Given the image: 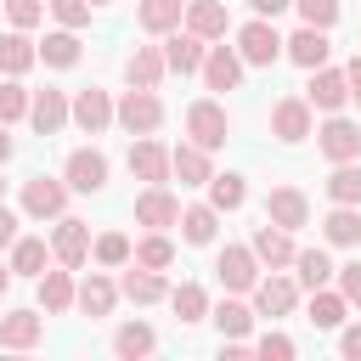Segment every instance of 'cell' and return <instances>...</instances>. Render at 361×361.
Segmentation results:
<instances>
[{"label":"cell","mask_w":361,"mask_h":361,"mask_svg":"<svg viewBox=\"0 0 361 361\" xmlns=\"http://www.w3.org/2000/svg\"><path fill=\"white\" fill-rule=\"evenodd\" d=\"M282 45H288V39H282L265 17H254V23H243V28H237V56H243L248 68H271V62L282 56Z\"/></svg>","instance_id":"6da1fadb"},{"label":"cell","mask_w":361,"mask_h":361,"mask_svg":"<svg viewBox=\"0 0 361 361\" xmlns=\"http://www.w3.org/2000/svg\"><path fill=\"white\" fill-rule=\"evenodd\" d=\"M113 118H118L130 135H152V130L164 124V102H158V90H141V85H130V96L113 107Z\"/></svg>","instance_id":"7a4b0ae2"},{"label":"cell","mask_w":361,"mask_h":361,"mask_svg":"<svg viewBox=\"0 0 361 361\" xmlns=\"http://www.w3.org/2000/svg\"><path fill=\"white\" fill-rule=\"evenodd\" d=\"M214 276H220L231 293H248V288L259 282V254H254V243H248V248H243V243H226L220 259H214Z\"/></svg>","instance_id":"3957f363"},{"label":"cell","mask_w":361,"mask_h":361,"mask_svg":"<svg viewBox=\"0 0 361 361\" xmlns=\"http://www.w3.org/2000/svg\"><path fill=\"white\" fill-rule=\"evenodd\" d=\"M186 135L197 141V147H226V135H231V118H226V107L220 102H192L186 107Z\"/></svg>","instance_id":"277c9868"},{"label":"cell","mask_w":361,"mask_h":361,"mask_svg":"<svg viewBox=\"0 0 361 361\" xmlns=\"http://www.w3.org/2000/svg\"><path fill=\"white\" fill-rule=\"evenodd\" d=\"M68 180H51V175H34V180H23V214H34V220H56L62 209H68Z\"/></svg>","instance_id":"5b68a950"},{"label":"cell","mask_w":361,"mask_h":361,"mask_svg":"<svg viewBox=\"0 0 361 361\" xmlns=\"http://www.w3.org/2000/svg\"><path fill=\"white\" fill-rule=\"evenodd\" d=\"M316 147H322V158H333V164H350V158H361V124H350V118H327L322 130H316Z\"/></svg>","instance_id":"8992f818"},{"label":"cell","mask_w":361,"mask_h":361,"mask_svg":"<svg viewBox=\"0 0 361 361\" xmlns=\"http://www.w3.org/2000/svg\"><path fill=\"white\" fill-rule=\"evenodd\" d=\"M130 175L147 180V186H164V180L175 175V158H169L152 135H141V141H130Z\"/></svg>","instance_id":"52a82bcc"},{"label":"cell","mask_w":361,"mask_h":361,"mask_svg":"<svg viewBox=\"0 0 361 361\" xmlns=\"http://www.w3.org/2000/svg\"><path fill=\"white\" fill-rule=\"evenodd\" d=\"M271 135L288 141V147H299V141L310 135V102H305V96H282V102L271 107Z\"/></svg>","instance_id":"ba28073f"},{"label":"cell","mask_w":361,"mask_h":361,"mask_svg":"<svg viewBox=\"0 0 361 361\" xmlns=\"http://www.w3.org/2000/svg\"><path fill=\"white\" fill-rule=\"evenodd\" d=\"M305 102L322 107V113H338V107L350 102V73H338V68H310V90H305Z\"/></svg>","instance_id":"9c48e42d"},{"label":"cell","mask_w":361,"mask_h":361,"mask_svg":"<svg viewBox=\"0 0 361 361\" xmlns=\"http://www.w3.org/2000/svg\"><path fill=\"white\" fill-rule=\"evenodd\" d=\"M62 180H68L73 192H102V186H107V158H102L96 147H79V152H68Z\"/></svg>","instance_id":"30bf717a"},{"label":"cell","mask_w":361,"mask_h":361,"mask_svg":"<svg viewBox=\"0 0 361 361\" xmlns=\"http://www.w3.org/2000/svg\"><path fill=\"white\" fill-rule=\"evenodd\" d=\"M135 226H147V231H169V226H180V203H175L164 186H147V192L135 197Z\"/></svg>","instance_id":"8fae6325"},{"label":"cell","mask_w":361,"mask_h":361,"mask_svg":"<svg viewBox=\"0 0 361 361\" xmlns=\"http://www.w3.org/2000/svg\"><path fill=\"white\" fill-rule=\"evenodd\" d=\"M293 305H299V282H293V276H276V271H271V276L254 282V310H259V316H288Z\"/></svg>","instance_id":"7c38bea8"},{"label":"cell","mask_w":361,"mask_h":361,"mask_svg":"<svg viewBox=\"0 0 361 361\" xmlns=\"http://www.w3.org/2000/svg\"><path fill=\"white\" fill-rule=\"evenodd\" d=\"M265 220H276L282 231H299V226L310 220L305 192H299V186H271V197H265Z\"/></svg>","instance_id":"4fadbf2b"},{"label":"cell","mask_w":361,"mask_h":361,"mask_svg":"<svg viewBox=\"0 0 361 361\" xmlns=\"http://www.w3.org/2000/svg\"><path fill=\"white\" fill-rule=\"evenodd\" d=\"M51 254H56V259H62L68 271H79V265L90 259V226H85V220H56Z\"/></svg>","instance_id":"5bb4252c"},{"label":"cell","mask_w":361,"mask_h":361,"mask_svg":"<svg viewBox=\"0 0 361 361\" xmlns=\"http://www.w3.org/2000/svg\"><path fill=\"white\" fill-rule=\"evenodd\" d=\"M203 85H209V90H237V85H243V56H237L231 45H209V56H203Z\"/></svg>","instance_id":"9a60e30c"},{"label":"cell","mask_w":361,"mask_h":361,"mask_svg":"<svg viewBox=\"0 0 361 361\" xmlns=\"http://www.w3.org/2000/svg\"><path fill=\"white\" fill-rule=\"evenodd\" d=\"M254 254H259V265H271V271H282V265H293V231H282L276 220H265L259 231H254Z\"/></svg>","instance_id":"2e32d148"},{"label":"cell","mask_w":361,"mask_h":361,"mask_svg":"<svg viewBox=\"0 0 361 361\" xmlns=\"http://www.w3.org/2000/svg\"><path fill=\"white\" fill-rule=\"evenodd\" d=\"M282 51H288V56H293L305 73H310V68H327V56H333V45H327V28H310V23H305V28H299V34H293Z\"/></svg>","instance_id":"e0dca14e"},{"label":"cell","mask_w":361,"mask_h":361,"mask_svg":"<svg viewBox=\"0 0 361 361\" xmlns=\"http://www.w3.org/2000/svg\"><path fill=\"white\" fill-rule=\"evenodd\" d=\"M203 56H209V45H203V34H175V39H164V62H169V73H203Z\"/></svg>","instance_id":"ac0fdd59"},{"label":"cell","mask_w":361,"mask_h":361,"mask_svg":"<svg viewBox=\"0 0 361 361\" xmlns=\"http://www.w3.org/2000/svg\"><path fill=\"white\" fill-rule=\"evenodd\" d=\"M73 124H79L85 135H102V130L113 124V102H107V90H96V85L79 90V96H73Z\"/></svg>","instance_id":"d6986e66"},{"label":"cell","mask_w":361,"mask_h":361,"mask_svg":"<svg viewBox=\"0 0 361 361\" xmlns=\"http://www.w3.org/2000/svg\"><path fill=\"white\" fill-rule=\"evenodd\" d=\"M39 333H45V316H39V310H11V316H0V344H6V350H34Z\"/></svg>","instance_id":"ffe728a7"},{"label":"cell","mask_w":361,"mask_h":361,"mask_svg":"<svg viewBox=\"0 0 361 361\" xmlns=\"http://www.w3.org/2000/svg\"><path fill=\"white\" fill-rule=\"evenodd\" d=\"M28 118H34V130H39V135H56V130L68 124V96H62V90H51V85H45V90H34Z\"/></svg>","instance_id":"44dd1931"},{"label":"cell","mask_w":361,"mask_h":361,"mask_svg":"<svg viewBox=\"0 0 361 361\" xmlns=\"http://www.w3.org/2000/svg\"><path fill=\"white\" fill-rule=\"evenodd\" d=\"M124 73H130V85L158 90V79L169 73V62H164V51H158V45H135V51H130V62H124Z\"/></svg>","instance_id":"7402d4cb"},{"label":"cell","mask_w":361,"mask_h":361,"mask_svg":"<svg viewBox=\"0 0 361 361\" xmlns=\"http://www.w3.org/2000/svg\"><path fill=\"white\" fill-rule=\"evenodd\" d=\"M118 293H124L130 305H158V299L169 293V282H164L158 271H147V265H130L124 282H118Z\"/></svg>","instance_id":"603a6c76"},{"label":"cell","mask_w":361,"mask_h":361,"mask_svg":"<svg viewBox=\"0 0 361 361\" xmlns=\"http://www.w3.org/2000/svg\"><path fill=\"white\" fill-rule=\"evenodd\" d=\"M34 62H39V45H34L23 28H17V34H0V73H6V79L28 73Z\"/></svg>","instance_id":"cb8c5ba5"},{"label":"cell","mask_w":361,"mask_h":361,"mask_svg":"<svg viewBox=\"0 0 361 361\" xmlns=\"http://www.w3.org/2000/svg\"><path fill=\"white\" fill-rule=\"evenodd\" d=\"M169 158H175V175H180V186H209V175H214V169H209V147H197V141H180Z\"/></svg>","instance_id":"d4e9b609"},{"label":"cell","mask_w":361,"mask_h":361,"mask_svg":"<svg viewBox=\"0 0 361 361\" xmlns=\"http://www.w3.org/2000/svg\"><path fill=\"white\" fill-rule=\"evenodd\" d=\"M293 271H299V288H310V293L327 288V282L338 276V265H333L322 248H299V254H293Z\"/></svg>","instance_id":"484cf974"},{"label":"cell","mask_w":361,"mask_h":361,"mask_svg":"<svg viewBox=\"0 0 361 361\" xmlns=\"http://www.w3.org/2000/svg\"><path fill=\"white\" fill-rule=\"evenodd\" d=\"M39 305H45L51 316H62L68 305H79V288H73V276H68V271H39Z\"/></svg>","instance_id":"4316f807"},{"label":"cell","mask_w":361,"mask_h":361,"mask_svg":"<svg viewBox=\"0 0 361 361\" xmlns=\"http://www.w3.org/2000/svg\"><path fill=\"white\" fill-rule=\"evenodd\" d=\"M186 28L203 34V39H220L226 34V6L220 0H186Z\"/></svg>","instance_id":"83f0119b"},{"label":"cell","mask_w":361,"mask_h":361,"mask_svg":"<svg viewBox=\"0 0 361 361\" xmlns=\"http://www.w3.org/2000/svg\"><path fill=\"white\" fill-rule=\"evenodd\" d=\"M180 6H186V0H141V6H135V23H141L147 34H169V28H180Z\"/></svg>","instance_id":"f1b7e54d"},{"label":"cell","mask_w":361,"mask_h":361,"mask_svg":"<svg viewBox=\"0 0 361 361\" xmlns=\"http://www.w3.org/2000/svg\"><path fill=\"white\" fill-rule=\"evenodd\" d=\"M214 220H220L214 203H192V209H180V237L203 248V243H214Z\"/></svg>","instance_id":"f546056e"},{"label":"cell","mask_w":361,"mask_h":361,"mask_svg":"<svg viewBox=\"0 0 361 361\" xmlns=\"http://www.w3.org/2000/svg\"><path fill=\"white\" fill-rule=\"evenodd\" d=\"M113 299H118V288H113L102 271H90V276L79 282V310H85V316H107V310H113Z\"/></svg>","instance_id":"4dcf8cb0"},{"label":"cell","mask_w":361,"mask_h":361,"mask_svg":"<svg viewBox=\"0 0 361 361\" xmlns=\"http://www.w3.org/2000/svg\"><path fill=\"white\" fill-rule=\"evenodd\" d=\"M113 350H118L124 361H135V355H152V350H158V333H152L147 322H124V327L113 333Z\"/></svg>","instance_id":"1f68e13d"},{"label":"cell","mask_w":361,"mask_h":361,"mask_svg":"<svg viewBox=\"0 0 361 361\" xmlns=\"http://www.w3.org/2000/svg\"><path fill=\"white\" fill-rule=\"evenodd\" d=\"M322 237H327V243H338V248L361 243V214H355V203H338V209L322 220Z\"/></svg>","instance_id":"d6a6232c"},{"label":"cell","mask_w":361,"mask_h":361,"mask_svg":"<svg viewBox=\"0 0 361 361\" xmlns=\"http://www.w3.org/2000/svg\"><path fill=\"white\" fill-rule=\"evenodd\" d=\"M45 259H51V248H45L39 237H17V243H11V271H17V276H39Z\"/></svg>","instance_id":"836d02e7"},{"label":"cell","mask_w":361,"mask_h":361,"mask_svg":"<svg viewBox=\"0 0 361 361\" xmlns=\"http://www.w3.org/2000/svg\"><path fill=\"white\" fill-rule=\"evenodd\" d=\"M344 316H350V299L344 293H327V288L310 293V322L316 327H344Z\"/></svg>","instance_id":"e575fe53"},{"label":"cell","mask_w":361,"mask_h":361,"mask_svg":"<svg viewBox=\"0 0 361 361\" xmlns=\"http://www.w3.org/2000/svg\"><path fill=\"white\" fill-rule=\"evenodd\" d=\"M39 62H51V68H73V62H79V39H73V28H56V34H45V45H39Z\"/></svg>","instance_id":"d590c367"},{"label":"cell","mask_w":361,"mask_h":361,"mask_svg":"<svg viewBox=\"0 0 361 361\" xmlns=\"http://www.w3.org/2000/svg\"><path fill=\"white\" fill-rule=\"evenodd\" d=\"M327 197H333V203H361V164H355V158L327 175Z\"/></svg>","instance_id":"8d00e7d4"},{"label":"cell","mask_w":361,"mask_h":361,"mask_svg":"<svg viewBox=\"0 0 361 361\" xmlns=\"http://www.w3.org/2000/svg\"><path fill=\"white\" fill-rule=\"evenodd\" d=\"M243 197H248V186H243V175H209V203L226 214V209H243Z\"/></svg>","instance_id":"74e56055"},{"label":"cell","mask_w":361,"mask_h":361,"mask_svg":"<svg viewBox=\"0 0 361 361\" xmlns=\"http://www.w3.org/2000/svg\"><path fill=\"white\" fill-rule=\"evenodd\" d=\"M90 254H96V265H130V259H135V248H130L124 231H102V237L90 243Z\"/></svg>","instance_id":"f35d334b"},{"label":"cell","mask_w":361,"mask_h":361,"mask_svg":"<svg viewBox=\"0 0 361 361\" xmlns=\"http://www.w3.org/2000/svg\"><path fill=\"white\" fill-rule=\"evenodd\" d=\"M169 305H175L180 322H203V316H209V293H203L197 282H180V288L169 293Z\"/></svg>","instance_id":"ab89813d"},{"label":"cell","mask_w":361,"mask_h":361,"mask_svg":"<svg viewBox=\"0 0 361 361\" xmlns=\"http://www.w3.org/2000/svg\"><path fill=\"white\" fill-rule=\"evenodd\" d=\"M169 259H175V243H169L164 231H152V237H141V243H135V265H147V271H164Z\"/></svg>","instance_id":"60d3db41"},{"label":"cell","mask_w":361,"mask_h":361,"mask_svg":"<svg viewBox=\"0 0 361 361\" xmlns=\"http://www.w3.org/2000/svg\"><path fill=\"white\" fill-rule=\"evenodd\" d=\"M214 322H220V333H226V338H243V333L254 327V310H248V305H237V299H226V305L214 310Z\"/></svg>","instance_id":"b9f144b4"},{"label":"cell","mask_w":361,"mask_h":361,"mask_svg":"<svg viewBox=\"0 0 361 361\" xmlns=\"http://www.w3.org/2000/svg\"><path fill=\"white\" fill-rule=\"evenodd\" d=\"M28 102H34V96H28L17 79H6V85H0V124H17V118L28 113Z\"/></svg>","instance_id":"7bdbcfd3"},{"label":"cell","mask_w":361,"mask_h":361,"mask_svg":"<svg viewBox=\"0 0 361 361\" xmlns=\"http://www.w3.org/2000/svg\"><path fill=\"white\" fill-rule=\"evenodd\" d=\"M45 6H51V17L62 28H85L90 23V0H45Z\"/></svg>","instance_id":"ee69618b"},{"label":"cell","mask_w":361,"mask_h":361,"mask_svg":"<svg viewBox=\"0 0 361 361\" xmlns=\"http://www.w3.org/2000/svg\"><path fill=\"white\" fill-rule=\"evenodd\" d=\"M293 6H299V17L310 28H333L338 23V0H293Z\"/></svg>","instance_id":"f6af8a7d"},{"label":"cell","mask_w":361,"mask_h":361,"mask_svg":"<svg viewBox=\"0 0 361 361\" xmlns=\"http://www.w3.org/2000/svg\"><path fill=\"white\" fill-rule=\"evenodd\" d=\"M6 17H11V28H34L45 17V0H6Z\"/></svg>","instance_id":"bcb514c9"},{"label":"cell","mask_w":361,"mask_h":361,"mask_svg":"<svg viewBox=\"0 0 361 361\" xmlns=\"http://www.w3.org/2000/svg\"><path fill=\"white\" fill-rule=\"evenodd\" d=\"M254 350H259L265 361H288V355H293V338H288V333H265Z\"/></svg>","instance_id":"7dc6e473"},{"label":"cell","mask_w":361,"mask_h":361,"mask_svg":"<svg viewBox=\"0 0 361 361\" xmlns=\"http://www.w3.org/2000/svg\"><path fill=\"white\" fill-rule=\"evenodd\" d=\"M338 293H344L350 305H361V259H355V265H338Z\"/></svg>","instance_id":"c3c4849f"},{"label":"cell","mask_w":361,"mask_h":361,"mask_svg":"<svg viewBox=\"0 0 361 361\" xmlns=\"http://www.w3.org/2000/svg\"><path fill=\"white\" fill-rule=\"evenodd\" d=\"M338 350H344V361H361V327H344L338 333Z\"/></svg>","instance_id":"681fc988"},{"label":"cell","mask_w":361,"mask_h":361,"mask_svg":"<svg viewBox=\"0 0 361 361\" xmlns=\"http://www.w3.org/2000/svg\"><path fill=\"white\" fill-rule=\"evenodd\" d=\"M11 243H17V214L0 203V248H11Z\"/></svg>","instance_id":"f907efd6"},{"label":"cell","mask_w":361,"mask_h":361,"mask_svg":"<svg viewBox=\"0 0 361 361\" xmlns=\"http://www.w3.org/2000/svg\"><path fill=\"white\" fill-rule=\"evenodd\" d=\"M248 6H254V17H276V11H288L293 0H248Z\"/></svg>","instance_id":"816d5d0a"},{"label":"cell","mask_w":361,"mask_h":361,"mask_svg":"<svg viewBox=\"0 0 361 361\" xmlns=\"http://www.w3.org/2000/svg\"><path fill=\"white\" fill-rule=\"evenodd\" d=\"M344 73H350V102H361V56H355Z\"/></svg>","instance_id":"f5cc1de1"},{"label":"cell","mask_w":361,"mask_h":361,"mask_svg":"<svg viewBox=\"0 0 361 361\" xmlns=\"http://www.w3.org/2000/svg\"><path fill=\"white\" fill-rule=\"evenodd\" d=\"M11 158V135H6V124H0V164Z\"/></svg>","instance_id":"db71d44e"},{"label":"cell","mask_w":361,"mask_h":361,"mask_svg":"<svg viewBox=\"0 0 361 361\" xmlns=\"http://www.w3.org/2000/svg\"><path fill=\"white\" fill-rule=\"evenodd\" d=\"M6 288H11V265H0V293H6Z\"/></svg>","instance_id":"11a10c76"},{"label":"cell","mask_w":361,"mask_h":361,"mask_svg":"<svg viewBox=\"0 0 361 361\" xmlns=\"http://www.w3.org/2000/svg\"><path fill=\"white\" fill-rule=\"evenodd\" d=\"M90 6H107V0H90Z\"/></svg>","instance_id":"9f6ffc18"},{"label":"cell","mask_w":361,"mask_h":361,"mask_svg":"<svg viewBox=\"0 0 361 361\" xmlns=\"http://www.w3.org/2000/svg\"><path fill=\"white\" fill-rule=\"evenodd\" d=\"M0 192H6V180H0Z\"/></svg>","instance_id":"6f0895ef"},{"label":"cell","mask_w":361,"mask_h":361,"mask_svg":"<svg viewBox=\"0 0 361 361\" xmlns=\"http://www.w3.org/2000/svg\"><path fill=\"white\" fill-rule=\"evenodd\" d=\"M0 6H6V0H0Z\"/></svg>","instance_id":"680465c9"}]
</instances>
